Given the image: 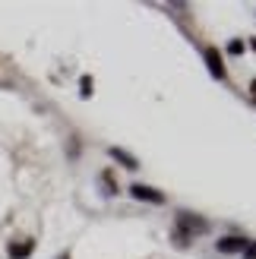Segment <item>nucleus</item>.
<instances>
[{
    "label": "nucleus",
    "instance_id": "obj_1",
    "mask_svg": "<svg viewBox=\"0 0 256 259\" xmlns=\"http://www.w3.org/2000/svg\"><path fill=\"white\" fill-rule=\"evenodd\" d=\"M209 231V222H202L199 215H190V212H181L177 215V243H181V247H187L190 243V237L193 234H206Z\"/></svg>",
    "mask_w": 256,
    "mask_h": 259
},
{
    "label": "nucleus",
    "instance_id": "obj_2",
    "mask_svg": "<svg viewBox=\"0 0 256 259\" xmlns=\"http://www.w3.org/2000/svg\"><path fill=\"white\" fill-rule=\"evenodd\" d=\"M202 57H206V63H209V73L215 76V79H225V63H222V54H219V51H215V48H206V54H202Z\"/></svg>",
    "mask_w": 256,
    "mask_h": 259
},
{
    "label": "nucleus",
    "instance_id": "obj_3",
    "mask_svg": "<svg viewBox=\"0 0 256 259\" xmlns=\"http://www.w3.org/2000/svg\"><path fill=\"white\" fill-rule=\"evenodd\" d=\"M130 193H133L136 199H146V202H155V205H161V202H164V196H161L158 190L143 187V184H133V187H130Z\"/></svg>",
    "mask_w": 256,
    "mask_h": 259
},
{
    "label": "nucleus",
    "instance_id": "obj_4",
    "mask_svg": "<svg viewBox=\"0 0 256 259\" xmlns=\"http://www.w3.org/2000/svg\"><path fill=\"white\" fill-rule=\"evenodd\" d=\"M35 250V240H13L10 243V256L13 259H29Z\"/></svg>",
    "mask_w": 256,
    "mask_h": 259
},
{
    "label": "nucleus",
    "instance_id": "obj_5",
    "mask_svg": "<svg viewBox=\"0 0 256 259\" xmlns=\"http://www.w3.org/2000/svg\"><path fill=\"white\" fill-rule=\"evenodd\" d=\"M219 250L222 253H244L247 250V240L244 237H222L219 240Z\"/></svg>",
    "mask_w": 256,
    "mask_h": 259
},
{
    "label": "nucleus",
    "instance_id": "obj_6",
    "mask_svg": "<svg viewBox=\"0 0 256 259\" xmlns=\"http://www.w3.org/2000/svg\"><path fill=\"white\" fill-rule=\"evenodd\" d=\"M111 155H114V158H117V161H123L126 167H130V171L136 167V158H130V155H126V152H120V149H111Z\"/></svg>",
    "mask_w": 256,
    "mask_h": 259
},
{
    "label": "nucleus",
    "instance_id": "obj_7",
    "mask_svg": "<svg viewBox=\"0 0 256 259\" xmlns=\"http://www.w3.org/2000/svg\"><path fill=\"white\" fill-rule=\"evenodd\" d=\"M244 259H256V243H247V250H244Z\"/></svg>",
    "mask_w": 256,
    "mask_h": 259
},
{
    "label": "nucleus",
    "instance_id": "obj_8",
    "mask_svg": "<svg viewBox=\"0 0 256 259\" xmlns=\"http://www.w3.org/2000/svg\"><path fill=\"white\" fill-rule=\"evenodd\" d=\"M82 95H92V82H89V76L82 79Z\"/></svg>",
    "mask_w": 256,
    "mask_h": 259
},
{
    "label": "nucleus",
    "instance_id": "obj_9",
    "mask_svg": "<svg viewBox=\"0 0 256 259\" xmlns=\"http://www.w3.org/2000/svg\"><path fill=\"white\" fill-rule=\"evenodd\" d=\"M228 51H231V54H240V51H244V45H240V41H231V48H228Z\"/></svg>",
    "mask_w": 256,
    "mask_h": 259
},
{
    "label": "nucleus",
    "instance_id": "obj_10",
    "mask_svg": "<svg viewBox=\"0 0 256 259\" xmlns=\"http://www.w3.org/2000/svg\"><path fill=\"white\" fill-rule=\"evenodd\" d=\"M253 95H256V82H253Z\"/></svg>",
    "mask_w": 256,
    "mask_h": 259
},
{
    "label": "nucleus",
    "instance_id": "obj_11",
    "mask_svg": "<svg viewBox=\"0 0 256 259\" xmlns=\"http://www.w3.org/2000/svg\"><path fill=\"white\" fill-rule=\"evenodd\" d=\"M253 48H256V38H253Z\"/></svg>",
    "mask_w": 256,
    "mask_h": 259
},
{
    "label": "nucleus",
    "instance_id": "obj_12",
    "mask_svg": "<svg viewBox=\"0 0 256 259\" xmlns=\"http://www.w3.org/2000/svg\"><path fill=\"white\" fill-rule=\"evenodd\" d=\"M60 259H70V256H60Z\"/></svg>",
    "mask_w": 256,
    "mask_h": 259
}]
</instances>
